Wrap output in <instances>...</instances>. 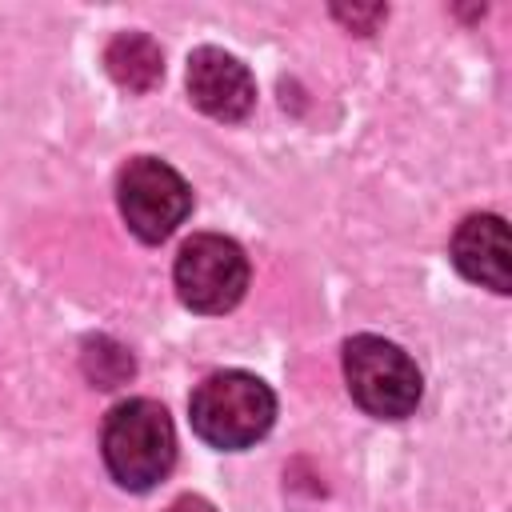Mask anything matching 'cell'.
I'll return each instance as SVG.
<instances>
[{
  "instance_id": "obj_1",
  "label": "cell",
  "mask_w": 512,
  "mask_h": 512,
  "mask_svg": "<svg viewBox=\"0 0 512 512\" xmlns=\"http://www.w3.org/2000/svg\"><path fill=\"white\" fill-rule=\"evenodd\" d=\"M100 448H104V464L120 488L148 492L176 464V428H172L164 404L136 396V400L116 404L104 416Z\"/></svg>"
},
{
  "instance_id": "obj_2",
  "label": "cell",
  "mask_w": 512,
  "mask_h": 512,
  "mask_svg": "<svg viewBox=\"0 0 512 512\" xmlns=\"http://www.w3.org/2000/svg\"><path fill=\"white\" fill-rule=\"evenodd\" d=\"M188 412H192V432L204 444L240 452L272 428L276 396L260 376L228 368V372H212L208 380L196 384Z\"/></svg>"
},
{
  "instance_id": "obj_3",
  "label": "cell",
  "mask_w": 512,
  "mask_h": 512,
  "mask_svg": "<svg viewBox=\"0 0 512 512\" xmlns=\"http://www.w3.org/2000/svg\"><path fill=\"white\" fill-rule=\"evenodd\" d=\"M344 380L352 400L380 420L412 416L424 392L416 360L384 336H352L344 344Z\"/></svg>"
},
{
  "instance_id": "obj_4",
  "label": "cell",
  "mask_w": 512,
  "mask_h": 512,
  "mask_svg": "<svg viewBox=\"0 0 512 512\" xmlns=\"http://www.w3.org/2000/svg\"><path fill=\"white\" fill-rule=\"evenodd\" d=\"M116 200H120L124 224L144 244L168 240L192 212V188L184 184V176L172 164H164L156 156H136L120 168Z\"/></svg>"
},
{
  "instance_id": "obj_5",
  "label": "cell",
  "mask_w": 512,
  "mask_h": 512,
  "mask_svg": "<svg viewBox=\"0 0 512 512\" xmlns=\"http://www.w3.org/2000/svg\"><path fill=\"white\" fill-rule=\"evenodd\" d=\"M248 288V256L236 240L204 232L192 236L176 256V292L192 312L220 316L240 304Z\"/></svg>"
},
{
  "instance_id": "obj_6",
  "label": "cell",
  "mask_w": 512,
  "mask_h": 512,
  "mask_svg": "<svg viewBox=\"0 0 512 512\" xmlns=\"http://www.w3.org/2000/svg\"><path fill=\"white\" fill-rule=\"evenodd\" d=\"M188 96L212 120H244L256 104V80L236 56L196 48L188 56Z\"/></svg>"
},
{
  "instance_id": "obj_7",
  "label": "cell",
  "mask_w": 512,
  "mask_h": 512,
  "mask_svg": "<svg viewBox=\"0 0 512 512\" xmlns=\"http://www.w3.org/2000/svg\"><path fill=\"white\" fill-rule=\"evenodd\" d=\"M508 228L500 216L492 212H476L468 220H460V228L452 232V264L492 288V292H508L512 288V260H508Z\"/></svg>"
},
{
  "instance_id": "obj_8",
  "label": "cell",
  "mask_w": 512,
  "mask_h": 512,
  "mask_svg": "<svg viewBox=\"0 0 512 512\" xmlns=\"http://www.w3.org/2000/svg\"><path fill=\"white\" fill-rule=\"evenodd\" d=\"M104 68H108V76L120 88L148 92L164 76V56H160V44L152 36H144V32H120L104 48Z\"/></svg>"
},
{
  "instance_id": "obj_9",
  "label": "cell",
  "mask_w": 512,
  "mask_h": 512,
  "mask_svg": "<svg viewBox=\"0 0 512 512\" xmlns=\"http://www.w3.org/2000/svg\"><path fill=\"white\" fill-rule=\"evenodd\" d=\"M80 364H84V376H88L96 388H120V384L136 372L132 352H128L124 344L108 340V336L88 340L84 352H80Z\"/></svg>"
},
{
  "instance_id": "obj_10",
  "label": "cell",
  "mask_w": 512,
  "mask_h": 512,
  "mask_svg": "<svg viewBox=\"0 0 512 512\" xmlns=\"http://www.w3.org/2000/svg\"><path fill=\"white\" fill-rule=\"evenodd\" d=\"M332 16L340 20V24H348L352 32H360V36H368L384 16H388V8L384 4H368V8H360V4H352V8H344V4H336L332 8Z\"/></svg>"
},
{
  "instance_id": "obj_11",
  "label": "cell",
  "mask_w": 512,
  "mask_h": 512,
  "mask_svg": "<svg viewBox=\"0 0 512 512\" xmlns=\"http://www.w3.org/2000/svg\"><path fill=\"white\" fill-rule=\"evenodd\" d=\"M168 512H216V508L204 496H180V500L168 504Z\"/></svg>"
}]
</instances>
